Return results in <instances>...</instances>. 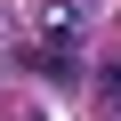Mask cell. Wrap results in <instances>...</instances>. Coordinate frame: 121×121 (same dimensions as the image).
Segmentation results:
<instances>
[{
  "mask_svg": "<svg viewBox=\"0 0 121 121\" xmlns=\"http://www.w3.org/2000/svg\"><path fill=\"white\" fill-rule=\"evenodd\" d=\"M32 8H40V24H48V32H73V24H89V16L105 8V0H32Z\"/></svg>",
  "mask_w": 121,
  "mask_h": 121,
  "instance_id": "obj_2",
  "label": "cell"
},
{
  "mask_svg": "<svg viewBox=\"0 0 121 121\" xmlns=\"http://www.w3.org/2000/svg\"><path fill=\"white\" fill-rule=\"evenodd\" d=\"M32 73H48V81H73V73H81V48H73V32H48V40L32 48Z\"/></svg>",
  "mask_w": 121,
  "mask_h": 121,
  "instance_id": "obj_1",
  "label": "cell"
},
{
  "mask_svg": "<svg viewBox=\"0 0 121 121\" xmlns=\"http://www.w3.org/2000/svg\"><path fill=\"white\" fill-rule=\"evenodd\" d=\"M97 105L121 121V65H97Z\"/></svg>",
  "mask_w": 121,
  "mask_h": 121,
  "instance_id": "obj_3",
  "label": "cell"
}]
</instances>
